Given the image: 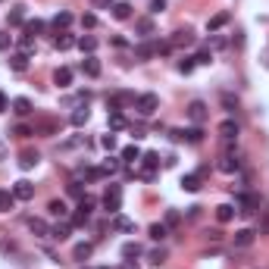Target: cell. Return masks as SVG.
Segmentation results:
<instances>
[{"instance_id": "obj_1", "label": "cell", "mask_w": 269, "mask_h": 269, "mask_svg": "<svg viewBox=\"0 0 269 269\" xmlns=\"http://www.w3.org/2000/svg\"><path fill=\"white\" fill-rule=\"evenodd\" d=\"M104 207H107V213H119L122 210V188L119 185H110V188L104 191Z\"/></svg>"}, {"instance_id": "obj_2", "label": "cell", "mask_w": 269, "mask_h": 269, "mask_svg": "<svg viewBox=\"0 0 269 269\" xmlns=\"http://www.w3.org/2000/svg\"><path fill=\"white\" fill-rule=\"evenodd\" d=\"M134 110H138L141 116H154L160 110V97L157 94H138L134 97Z\"/></svg>"}, {"instance_id": "obj_3", "label": "cell", "mask_w": 269, "mask_h": 269, "mask_svg": "<svg viewBox=\"0 0 269 269\" xmlns=\"http://www.w3.org/2000/svg\"><path fill=\"white\" fill-rule=\"evenodd\" d=\"M188 119L194 125L207 122V104H204V100H191V104H188Z\"/></svg>"}, {"instance_id": "obj_4", "label": "cell", "mask_w": 269, "mask_h": 269, "mask_svg": "<svg viewBox=\"0 0 269 269\" xmlns=\"http://www.w3.org/2000/svg\"><path fill=\"white\" fill-rule=\"evenodd\" d=\"M219 138L225 141V147H229L232 141L238 138V122H235V119H222L219 122Z\"/></svg>"}, {"instance_id": "obj_5", "label": "cell", "mask_w": 269, "mask_h": 269, "mask_svg": "<svg viewBox=\"0 0 269 269\" xmlns=\"http://www.w3.org/2000/svg\"><path fill=\"white\" fill-rule=\"evenodd\" d=\"M13 197L16 200H31V197H35V185H31V182H16L13 185Z\"/></svg>"}, {"instance_id": "obj_6", "label": "cell", "mask_w": 269, "mask_h": 269, "mask_svg": "<svg viewBox=\"0 0 269 269\" xmlns=\"http://www.w3.org/2000/svg\"><path fill=\"white\" fill-rule=\"evenodd\" d=\"M91 207H94V200H91V197H81L79 213L72 216V225H85V222H88V216H91Z\"/></svg>"}, {"instance_id": "obj_7", "label": "cell", "mask_w": 269, "mask_h": 269, "mask_svg": "<svg viewBox=\"0 0 269 269\" xmlns=\"http://www.w3.org/2000/svg\"><path fill=\"white\" fill-rule=\"evenodd\" d=\"M216 166H219V172H225V175H232V172H238V160H235V154H229V150H225V154L219 157V163H216Z\"/></svg>"}, {"instance_id": "obj_8", "label": "cell", "mask_w": 269, "mask_h": 269, "mask_svg": "<svg viewBox=\"0 0 269 269\" xmlns=\"http://www.w3.org/2000/svg\"><path fill=\"white\" fill-rule=\"evenodd\" d=\"M254 238H257L254 229H238V232H235V247H250Z\"/></svg>"}, {"instance_id": "obj_9", "label": "cell", "mask_w": 269, "mask_h": 269, "mask_svg": "<svg viewBox=\"0 0 269 269\" xmlns=\"http://www.w3.org/2000/svg\"><path fill=\"white\" fill-rule=\"evenodd\" d=\"M54 85L56 88H69L72 85V69H69V66H60V69L54 72Z\"/></svg>"}, {"instance_id": "obj_10", "label": "cell", "mask_w": 269, "mask_h": 269, "mask_svg": "<svg viewBox=\"0 0 269 269\" xmlns=\"http://www.w3.org/2000/svg\"><path fill=\"white\" fill-rule=\"evenodd\" d=\"M138 257H141V244H138V241L122 244V260H125V263H138Z\"/></svg>"}, {"instance_id": "obj_11", "label": "cell", "mask_w": 269, "mask_h": 269, "mask_svg": "<svg viewBox=\"0 0 269 269\" xmlns=\"http://www.w3.org/2000/svg\"><path fill=\"white\" fill-rule=\"evenodd\" d=\"M113 19H119V22L132 19V3H125V0H116V3H113Z\"/></svg>"}, {"instance_id": "obj_12", "label": "cell", "mask_w": 269, "mask_h": 269, "mask_svg": "<svg viewBox=\"0 0 269 269\" xmlns=\"http://www.w3.org/2000/svg\"><path fill=\"white\" fill-rule=\"evenodd\" d=\"M75 44H79V38H72L69 31H60V35L54 38V47H56V50H69V47H75Z\"/></svg>"}, {"instance_id": "obj_13", "label": "cell", "mask_w": 269, "mask_h": 269, "mask_svg": "<svg viewBox=\"0 0 269 269\" xmlns=\"http://www.w3.org/2000/svg\"><path fill=\"white\" fill-rule=\"evenodd\" d=\"M38 166V150H22L19 154V169H35Z\"/></svg>"}, {"instance_id": "obj_14", "label": "cell", "mask_w": 269, "mask_h": 269, "mask_svg": "<svg viewBox=\"0 0 269 269\" xmlns=\"http://www.w3.org/2000/svg\"><path fill=\"white\" fill-rule=\"evenodd\" d=\"M238 207H241L238 213H244V216L254 213V210H257V197L254 194H238Z\"/></svg>"}, {"instance_id": "obj_15", "label": "cell", "mask_w": 269, "mask_h": 269, "mask_svg": "<svg viewBox=\"0 0 269 269\" xmlns=\"http://www.w3.org/2000/svg\"><path fill=\"white\" fill-rule=\"evenodd\" d=\"M169 44L172 47H191V44H194V35H191V31H175Z\"/></svg>"}, {"instance_id": "obj_16", "label": "cell", "mask_w": 269, "mask_h": 269, "mask_svg": "<svg viewBox=\"0 0 269 269\" xmlns=\"http://www.w3.org/2000/svg\"><path fill=\"white\" fill-rule=\"evenodd\" d=\"M182 188L188 191V194H194V191H200V175L191 172V175H182Z\"/></svg>"}, {"instance_id": "obj_17", "label": "cell", "mask_w": 269, "mask_h": 269, "mask_svg": "<svg viewBox=\"0 0 269 269\" xmlns=\"http://www.w3.org/2000/svg\"><path fill=\"white\" fill-rule=\"evenodd\" d=\"M69 232H72V222H56L54 229H50V238H56V241H66V238H69Z\"/></svg>"}, {"instance_id": "obj_18", "label": "cell", "mask_w": 269, "mask_h": 269, "mask_svg": "<svg viewBox=\"0 0 269 269\" xmlns=\"http://www.w3.org/2000/svg\"><path fill=\"white\" fill-rule=\"evenodd\" d=\"M88 116H91V113H88V107H75L72 116H69V122L75 125V129H81V125L88 122Z\"/></svg>"}, {"instance_id": "obj_19", "label": "cell", "mask_w": 269, "mask_h": 269, "mask_svg": "<svg viewBox=\"0 0 269 269\" xmlns=\"http://www.w3.org/2000/svg\"><path fill=\"white\" fill-rule=\"evenodd\" d=\"M229 19H232V16H229V13H225V10H222V13H216V16H213V19H210V22H207V31H219V28H222V25H229Z\"/></svg>"}, {"instance_id": "obj_20", "label": "cell", "mask_w": 269, "mask_h": 269, "mask_svg": "<svg viewBox=\"0 0 269 269\" xmlns=\"http://www.w3.org/2000/svg\"><path fill=\"white\" fill-rule=\"evenodd\" d=\"M10 69H13V72H25V69H28V56L16 50V54L10 56Z\"/></svg>"}, {"instance_id": "obj_21", "label": "cell", "mask_w": 269, "mask_h": 269, "mask_svg": "<svg viewBox=\"0 0 269 269\" xmlns=\"http://www.w3.org/2000/svg\"><path fill=\"white\" fill-rule=\"evenodd\" d=\"M235 213H238V210H235L232 204H219V207H216V219H219V222H232Z\"/></svg>"}, {"instance_id": "obj_22", "label": "cell", "mask_w": 269, "mask_h": 269, "mask_svg": "<svg viewBox=\"0 0 269 269\" xmlns=\"http://www.w3.org/2000/svg\"><path fill=\"white\" fill-rule=\"evenodd\" d=\"M69 25H72V13L60 10V13L54 16V28H56V31H66V28H69Z\"/></svg>"}, {"instance_id": "obj_23", "label": "cell", "mask_w": 269, "mask_h": 269, "mask_svg": "<svg viewBox=\"0 0 269 269\" xmlns=\"http://www.w3.org/2000/svg\"><path fill=\"white\" fill-rule=\"evenodd\" d=\"M79 50L91 56V54L97 50V38H94V35H81V38H79Z\"/></svg>"}, {"instance_id": "obj_24", "label": "cell", "mask_w": 269, "mask_h": 269, "mask_svg": "<svg viewBox=\"0 0 269 269\" xmlns=\"http://www.w3.org/2000/svg\"><path fill=\"white\" fill-rule=\"evenodd\" d=\"M81 69H85V75H88V79H97V75H100V63L94 60V54H91V56H85Z\"/></svg>"}, {"instance_id": "obj_25", "label": "cell", "mask_w": 269, "mask_h": 269, "mask_svg": "<svg viewBox=\"0 0 269 269\" xmlns=\"http://www.w3.org/2000/svg\"><path fill=\"white\" fill-rule=\"evenodd\" d=\"M122 160H125L129 166H134V163L141 160V147H138V144H129V147H122Z\"/></svg>"}, {"instance_id": "obj_26", "label": "cell", "mask_w": 269, "mask_h": 269, "mask_svg": "<svg viewBox=\"0 0 269 269\" xmlns=\"http://www.w3.org/2000/svg\"><path fill=\"white\" fill-rule=\"evenodd\" d=\"M110 129L113 132H122V129H129V119L119 113V110H110Z\"/></svg>"}, {"instance_id": "obj_27", "label": "cell", "mask_w": 269, "mask_h": 269, "mask_svg": "<svg viewBox=\"0 0 269 269\" xmlns=\"http://www.w3.org/2000/svg\"><path fill=\"white\" fill-rule=\"evenodd\" d=\"M154 54H157V44H150V41H144V44L134 47V56H138V60H150Z\"/></svg>"}, {"instance_id": "obj_28", "label": "cell", "mask_w": 269, "mask_h": 269, "mask_svg": "<svg viewBox=\"0 0 269 269\" xmlns=\"http://www.w3.org/2000/svg\"><path fill=\"white\" fill-rule=\"evenodd\" d=\"M13 113H16V116H28V113H31V100H28V97H16V100H13Z\"/></svg>"}, {"instance_id": "obj_29", "label": "cell", "mask_w": 269, "mask_h": 269, "mask_svg": "<svg viewBox=\"0 0 269 269\" xmlns=\"http://www.w3.org/2000/svg\"><path fill=\"white\" fill-rule=\"evenodd\" d=\"M91 254H94V244H88V241H85V244H75V247H72V257L81 260V263H85Z\"/></svg>"}, {"instance_id": "obj_30", "label": "cell", "mask_w": 269, "mask_h": 269, "mask_svg": "<svg viewBox=\"0 0 269 269\" xmlns=\"http://www.w3.org/2000/svg\"><path fill=\"white\" fill-rule=\"evenodd\" d=\"M28 229L35 235H41V238H50V225L44 219H28Z\"/></svg>"}, {"instance_id": "obj_31", "label": "cell", "mask_w": 269, "mask_h": 269, "mask_svg": "<svg viewBox=\"0 0 269 269\" xmlns=\"http://www.w3.org/2000/svg\"><path fill=\"white\" fill-rule=\"evenodd\" d=\"M166 235H169V225H166V222H154V225H150V238H154V241H163Z\"/></svg>"}, {"instance_id": "obj_32", "label": "cell", "mask_w": 269, "mask_h": 269, "mask_svg": "<svg viewBox=\"0 0 269 269\" xmlns=\"http://www.w3.org/2000/svg\"><path fill=\"white\" fill-rule=\"evenodd\" d=\"M6 22L10 25H25V6H13L10 16H6Z\"/></svg>"}, {"instance_id": "obj_33", "label": "cell", "mask_w": 269, "mask_h": 269, "mask_svg": "<svg viewBox=\"0 0 269 269\" xmlns=\"http://www.w3.org/2000/svg\"><path fill=\"white\" fill-rule=\"evenodd\" d=\"M44 28H47V25L41 22V19H31V22H25V35H31V38H38Z\"/></svg>"}, {"instance_id": "obj_34", "label": "cell", "mask_w": 269, "mask_h": 269, "mask_svg": "<svg viewBox=\"0 0 269 269\" xmlns=\"http://www.w3.org/2000/svg\"><path fill=\"white\" fill-rule=\"evenodd\" d=\"M31 50H35V38H31V35H19V54L28 56Z\"/></svg>"}, {"instance_id": "obj_35", "label": "cell", "mask_w": 269, "mask_h": 269, "mask_svg": "<svg viewBox=\"0 0 269 269\" xmlns=\"http://www.w3.org/2000/svg\"><path fill=\"white\" fill-rule=\"evenodd\" d=\"M13 204H16V197L10 194V191H0V213H10Z\"/></svg>"}, {"instance_id": "obj_36", "label": "cell", "mask_w": 269, "mask_h": 269, "mask_svg": "<svg viewBox=\"0 0 269 269\" xmlns=\"http://www.w3.org/2000/svg\"><path fill=\"white\" fill-rule=\"evenodd\" d=\"M50 216H60V219H66V213H69V210H66V204L63 200H50Z\"/></svg>"}, {"instance_id": "obj_37", "label": "cell", "mask_w": 269, "mask_h": 269, "mask_svg": "<svg viewBox=\"0 0 269 269\" xmlns=\"http://www.w3.org/2000/svg\"><path fill=\"white\" fill-rule=\"evenodd\" d=\"M113 225H116V229H119V232H134V222H132V219H125V216H119V213H116Z\"/></svg>"}, {"instance_id": "obj_38", "label": "cell", "mask_w": 269, "mask_h": 269, "mask_svg": "<svg viewBox=\"0 0 269 269\" xmlns=\"http://www.w3.org/2000/svg\"><path fill=\"white\" fill-rule=\"evenodd\" d=\"M134 28L141 31V38H147V35H154V22L150 19H138V25H134Z\"/></svg>"}, {"instance_id": "obj_39", "label": "cell", "mask_w": 269, "mask_h": 269, "mask_svg": "<svg viewBox=\"0 0 269 269\" xmlns=\"http://www.w3.org/2000/svg\"><path fill=\"white\" fill-rule=\"evenodd\" d=\"M116 169H119V163H116V160H113V157H107V160H104V163H100V172H104V175H113Z\"/></svg>"}, {"instance_id": "obj_40", "label": "cell", "mask_w": 269, "mask_h": 269, "mask_svg": "<svg viewBox=\"0 0 269 269\" xmlns=\"http://www.w3.org/2000/svg\"><path fill=\"white\" fill-rule=\"evenodd\" d=\"M194 66H197V63H194V56H185V60H179V72H182V75H188V72H194Z\"/></svg>"}, {"instance_id": "obj_41", "label": "cell", "mask_w": 269, "mask_h": 269, "mask_svg": "<svg viewBox=\"0 0 269 269\" xmlns=\"http://www.w3.org/2000/svg\"><path fill=\"white\" fill-rule=\"evenodd\" d=\"M194 63L197 66H210V63H213V54H210V50H200V54L194 56Z\"/></svg>"}, {"instance_id": "obj_42", "label": "cell", "mask_w": 269, "mask_h": 269, "mask_svg": "<svg viewBox=\"0 0 269 269\" xmlns=\"http://www.w3.org/2000/svg\"><path fill=\"white\" fill-rule=\"evenodd\" d=\"M100 147H104V150H116V134L113 132L104 134V138H100Z\"/></svg>"}, {"instance_id": "obj_43", "label": "cell", "mask_w": 269, "mask_h": 269, "mask_svg": "<svg viewBox=\"0 0 269 269\" xmlns=\"http://www.w3.org/2000/svg\"><path fill=\"white\" fill-rule=\"evenodd\" d=\"M81 25H85V28H97V16L94 13H85V16H81Z\"/></svg>"}, {"instance_id": "obj_44", "label": "cell", "mask_w": 269, "mask_h": 269, "mask_svg": "<svg viewBox=\"0 0 269 269\" xmlns=\"http://www.w3.org/2000/svg\"><path fill=\"white\" fill-rule=\"evenodd\" d=\"M113 3H116V0H91L94 10H113Z\"/></svg>"}, {"instance_id": "obj_45", "label": "cell", "mask_w": 269, "mask_h": 269, "mask_svg": "<svg viewBox=\"0 0 269 269\" xmlns=\"http://www.w3.org/2000/svg\"><path fill=\"white\" fill-rule=\"evenodd\" d=\"M163 260H166L163 247H160V250H154V254H150V263H154V266H160V263H163Z\"/></svg>"}, {"instance_id": "obj_46", "label": "cell", "mask_w": 269, "mask_h": 269, "mask_svg": "<svg viewBox=\"0 0 269 269\" xmlns=\"http://www.w3.org/2000/svg\"><path fill=\"white\" fill-rule=\"evenodd\" d=\"M182 222V216L175 213V210H169V213H166V225H179Z\"/></svg>"}, {"instance_id": "obj_47", "label": "cell", "mask_w": 269, "mask_h": 269, "mask_svg": "<svg viewBox=\"0 0 269 269\" xmlns=\"http://www.w3.org/2000/svg\"><path fill=\"white\" fill-rule=\"evenodd\" d=\"M166 10V0H150V13H163Z\"/></svg>"}, {"instance_id": "obj_48", "label": "cell", "mask_w": 269, "mask_h": 269, "mask_svg": "<svg viewBox=\"0 0 269 269\" xmlns=\"http://www.w3.org/2000/svg\"><path fill=\"white\" fill-rule=\"evenodd\" d=\"M222 107H225L229 113H235V107H238V104H235V100H232L229 94H222Z\"/></svg>"}, {"instance_id": "obj_49", "label": "cell", "mask_w": 269, "mask_h": 269, "mask_svg": "<svg viewBox=\"0 0 269 269\" xmlns=\"http://www.w3.org/2000/svg\"><path fill=\"white\" fill-rule=\"evenodd\" d=\"M28 134H31L28 125H16V138H28Z\"/></svg>"}, {"instance_id": "obj_50", "label": "cell", "mask_w": 269, "mask_h": 269, "mask_svg": "<svg viewBox=\"0 0 269 269\" xmlns=\"http://www.w3.org/2000/svg\"><path fill=\"white\" fill-rule=\"evenodd\" d=\"M69 194H72V197H85V194H81V185H79V182L69 185Z\"/></svg>"}, {"instance_id": "obj_51", "label": "cell", "mask_w": 269, "mask_h": 269, "mask_svg": "<svg viewBox=\"0 0 269 269\" xmlns=\"http://www.w3.org/2000/svg\"><path fill=\"white\" fill-rule=\"evenodd\" d=\"M0 50H10V35L6 31H0Z\"/></svg>"}, {"instance_id": "obj_52", "label": "cell", "mask_w": 269, "mask_h": 269, "mask_svg": "<svg viewBox=\"0 0 269 269\" xmlns=\"http://www.w3.org/2000/svg\"><path fill=\"white\" fill-rule=\"evenodd\" d=\"M6 107H10V100H6V94H3V91H0V113H3Z\"/></svg>"}, {"instance_id": "obj_53", "label": "cell", "mask_w": 269, "mask_h": 269, "mask_svg": "<svg viewBox=\"0 0 269 269\" xmlns=\"http://www.w3.org/2000/svg\"><path fill=\"white\" fill-rule=\"evenodd\" d=\"M260 229H263V235H269V216L263 219V225H260Z\"/></svg>"}]
</instances>
